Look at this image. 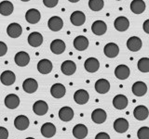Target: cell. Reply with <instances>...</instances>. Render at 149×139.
Here are the masks:
<instances>
[{"mask_svg":"<svg viewBox=\"0 0 149 139\" xmlns=\"http://www.w3.org/2000/svg\"><path fill=\"white\" fill-rule=\"evenodd\" d=\"M30 120L24 115H19L14 120V126L19 131H24L29 127Z\"/></svg>","mask_w":149,"mask_h":139,"instance_id":"cell-1","label":"cell"},{"mask_svg":"<svg viewBox=\"0 0 149 139\" xmlns=\"http://www.w3.org/2000/svg\"><path fill=\"white\" fill-rule=\"evenodd\" d=\"M14 61L20 67H25L30 62V56L27 52L20 51L14 57Z\"/></svg>","mask_w":149,"mask_h":139,"instance_id":"cell-2","label":"cell"},{"mask_svg":"<svg viewBox=\"0 0 149 139\" xmlns=\"http://www.w3.org/2000/svg\"><path fill=\"white\" fill-rule=\"evenodd\" d=\"M61 71L64 74V75H73L77 71V65L72 60H65L62 63L61 66Z\"/></svg>","mask_w":149,"mask_h":139,"instance_id":"cell-3","label":"cell"},{"mask_svg":"<svg viewBox=\"0 0 149 139\" xmlns=\"http://www.w3.org/2000/svg\"><path fill=\"white\" fill-rule=\"evenodd\" d=\"M130 74V71L127 65L121 64L115 69V76L118 80H126V79L129 78Z\"/></svg>","mask_w":149,"mask_h":139,"instance_id":"cell-4","label":"cell"},{"mask_svg":"<svg viewBox=\"0 0 149 139\" xmlns=\"http://www.w3.org/2000/svg\"><path fill=\"white\" fill-rule=\"evenodd\" d=\"M38 88V83L33 78H27L22 83V89L27 94H34Z\"/></svg>","mask_w":149,"mask_h":139,"instance_id":"cell-5","label":"cell"},{"mask_svg":"<svg viewBox=\"0 0 149 139\" xmlns=\"http://www.w3.org/2000/svg\"><path fill=\"white\" fill-rule=\"evenodd\" d=\"M0 81L3 83L4 85L9 86L12 85L16 81V76L15 73L11 71H5L1 73V76H0Z\"/></svg>","mask_w":149,"mask_h":139,"instance_id":"cell-6","label":"cell"},{"mask_svg":"<svg viewBox=\"0 0 149 139\" xmlns=\"http://www.w3.org/2000/svg\"><path fill=\"white\" fill-rule=\"evenodd\" d=\"M106 117H107V114L105 112V110L102 109H96L93 110L91 113L92 122L97 124L104 123L106 120Z\"/></svg>","mask_w":149,"mask_h":139,"instance_id":"cell-7","label":"cell"},{"mask_svg":"<svg viewBox=\"0 0 149 139\" xmlns=\"http://www.w3.org/2000/svg\"><path fill=\"white\" fill-rule=\"evenodd\" d=\"M7 32H8V35L9 37H11V38H18V37H20L22 35V28L19 23L13 22L8 26Z\"/></svg>","mask_w":149,"mask_h":139,"instance_id":"cell-8","label":"cell"},{"mask_svg":"<svg viewBox=\"0 0 149 139\" xmlns=\"http://www.w3.org/2000/svg\"><path fill=\"white\" fill-rule=\"evenodd\" d=\"M104 55L107 58H114L118 55L119 47H118V45L115 43H108L104 45Z\"/></svg>","mask_w":149,"mask_h":139,"instance_id":"cell-9","label":"cell"},{"mask_svg":"<svg viewBox=\"0 0 149 139\" xmlns=\"http://www.w3.org/2000/svg\"><path fill=\"white\" fill-rule=\"evenodd\" d=\"M20 105V97L15 94H9L5 97V106L9 109H15Z\"/></svg>","mask_w":149,"mask_h":139,"instance_id":"cell-10","label":"cell"},{"mask_svg":"<svg viewBox=\"0 0 149 139\" xmlns=\"http://www.w3.org/2000/svg\"><path fill=\"white\" fill-rule=\"evenodd\" d=\"M43 43V36L40 32H33L28 35V44L33 47H38Z\"/></svg>","mask_w":149,"mask_h":139,"instance_id":"cell-11","label":"cell"},{"mask_svg":"<svg viewBox=\"0 0 149 139\" xmlns=\"http://www.w3.org/2000/svg\"><path fill=\"white\" fill-rule=\"evenodd\" d=\"M74 102H76L77 104L84 105L88 101V99H90V95H88V93L86 90L79 89V90L74 92Z\"/></svg>","mask_w":149,"mask_h":139,"instance_id":"cell-12","label":"cell"},{"mask_svg":"<svg viewBox=\"0 0 149 139\" xmlns=\"http://www.w3.org/2000/svg\"><path fill=\"white\" fill-rule=\"evenodd\" d=\"M52 68H53L52 62L49 59L43 58L39 60V62L37 63V71L42 74H49L52 71Z\"/></svg>","mask_w":149,"mask_h":139,"instance_id":"cell-13","label":"cell"},{"mask_svg":"<svg viewBox=\"0 0 149 139\" xmlns=\"http://www.w3.org/2000/svg\"><path fill=\"white\" fill-rule=\"evenodd\" d=\"M33 110H34L35 114L38 116L45 115L49 110V106L47 104V102L43 100H37L35 102V104L33 105Z\"/></svg>","mask_w":149,"mask_h":139,"instance_id":"cell-14","label":"cell"},{"mask_svg":"<svg viewBox=\"0 0 149 139\" xmlns=\"http://www.w3.org/2000/svg\"><path fill=\"white\" fill-rule=\"evenodd\" d=\"M84 67L85 70L90 73L96 72L100 68V62L99 60L95 58H88L86 59L85 63H84Z\"/></svg>","mask_w":149,"mask_h":139,"instance_id":"cell-15","label":"cell"},{"mask_svg":"<svg viewBox=\"0 0 149 139\" xmlns=\"http://www.w3.org/2000/svg\"><path fill=\"white\" fill-rule=\"evenodd\" d=\"M114 26H115L116 31L125 32V31H127L130 27V21L124 16L118 17L114 22Z\"/></svg>","mask_w":149,"mask_h":139,"instance_id":"cell-16","label":"cell"},{"mask_svg":"<svg viewBox=\"0 0 149 139\" xmlns=\"http://www.w3.org/2000/svg\"><path fill=\"white\" fill-rule=\"evenodd\" d=\"M65 93H66V89L62 83H54L50 87V94L54 98H62L64 96Z\"/></svg>","mask_w":149,"mask_h":139,"instance_id":"cell-17","label":"cell"},{"mask_svg":"<svg viewBox=\"0 0 149 139\" xmlns=\"http://www.w3.org/2000/svg\"><path fill=\"white\" fill-rule=\"evenodd\" d=\"M142 40L137 36H132L130 37L127 41V47L129 50L132 51V52H137L142 48Z\"/></svg>","mask_w":149,"mask_h":139,"instance_id":"cell-18","label":"cell"},{"mask_svg":"<svg viewBox=\"0 0 149 139\" xmlns=\"http://www.w3.org/2000/svg\"><path fill=\"white\" fill-rule=\"evenodd\" d=\"M149 115V111L148 109L146 106L143 105H139L133 110V116L134 118L138 120H146Z\"/></svg>","mask_w":149,"mask_h":139,"instance_id":"cell-19","label":"cell"},{"mask_svg":"<svg viewBox=\"0 0 149 139\" xmlns=\"http://www.w3.org/2000/svg\"><path fill=\"white\" fill-rule=\"evenodd\" d=\"M70 21L74 26H81L86 21V16L82 11H74L70 16Z\"/></svg>","mask_w":149,"mask_h":139,"instance_id":"cell-20","label":"cell"},{"mask_svg":"<svg viewBox=\"0 0 149 139\" xmlns=\"http://www.w3.org/2000/svg\"><path fill=\"white\" fill-rule=\"evenodd\" d=\"M49 28L53 32H59L63 27V21L58 16L51 17L48 21Z\"/></svg>","mask_w":149,"mask_h":139,"instance_id":"cell-21","label":"cell"},{"mask_svg":"<svg viewBox=\"0 0 149 139\" xmlns=\"http://www.w3.org/2000/svg\"><path fill=\"white\" fill-rule=\"evenodd\" d=\"M91 31L95 35H102V34H104L107 31V25H106V23L102 21H96L92 23Z\"/></svg>","mask_w":149,"mask_h":139,"instance_id":"cell-22","label":"cell"},{"mask_svg":"<svg viewBox=\"0 0 149 139\" xmlns=\"http://www.w3.org/2000/svg\"><path fill=\"white\" fill-rule=\"evenodd\" d=\"M50 50L55 55L63 54L65 51V43L61 39H55L50 44Z\"/></svg>","mask_w":149,"mask_h":139,"instance_id":"cell-23","label":"cell"},{"mask_svg":"<svg viewBox=\"0 0 149 139\" xmlns=\"http://www.w3.org/2000/svg\"><path fill=\"white\" fill-rule=\"evenodd\" d=\"M41 19L40 12L36 8H31L29 10H27L25 14V20L31 23V24H36Z\"/></svg>","mask_w":149,"mask_h":139,"instance_id":"cell-24","label":"cell"},{"mask_svg":"<svg viewBox=\"0 0 149 139\" xmlns=\"http://www.w3.org/2000/svg\"><path fill=\"white\" fill-rule=\"evenodd\" d=\"M113 106L116 109H124L128 106V98L124 95H116L113 98Z\"/></svg>","mask_w":149,"mask_h":139,"instance_id":"cell-25","label":"cell"},{"mask_svg":"<svg viewBox=\"0 0 149 139\" xmlns=\"http://www.w3.org/2000/svg\"><path fill=\"white\" fill-rule=\"evenodd\" d=\"M41 133L46 138H50L55 136L56 127L51 122H46L41 126Z\"/></svg>","mask_w":149,"mask_h":139,"instance_id":"cell-26","label":"cell"},{"mask_svg":"<svg viewBox=\"0 0 149 139\" xmlns=\"http://www.w3.org/2000/svg\"><path fill=\"white\" fill-rule=\"evenodd\" d=\"M74 46L78 51H84L88 47V40L83 35L77 36L74 40Z\"/></svg>","mask_w":149,"mask_h":139,"instance_id":"cell-27","label":"cell"},{"mask_svg":"<svg viewBox=\"0 0 149 139\" xmlns=\"http://www.w3.org/2000/svg\"><path fill=\"white\" fill-rule=\"evenodd\" d=\"M114 129L116 132L119 133H123L128 131L129 129V122L128 120L124 118H118L114 122Z\"/></svg>","mask_w":149,"mask_h":139,"instance_id":"cell-28","label":"cell"},{"mask_svg":"<svg viewBox=\"0 0 149 139\" xmlns=\"http://www.w3.org/2000/svg\"><path fill=\"white\" fill-rule=\"evenodd\" d=\"M59 118L63 122H70L74 118V110L70 107H63L59 110Z\"/></svg>","mask_w":149,"mask_h":139,"instance_id":"cell-29","label":"cell"},{"mask_svg":"<svg viewBox=\"0 0 149 139\" xmlns=\"http://www.w3.org/2000/svg\"><path fill=\"white\" fill-rule=\"evenodd\" d=\"M95 90L99 94H106L110 90V83L106 79H99L95 83Z\"/></svg>","mask_w":149,"mask_h":139,"instance_id":"cell-30","label":"cell"},{"mask_svg":"<svg viewBox=\"0 0 149 139\" xmlns=\"http://www.w3.org/2000/svg\"><path fill=\"white\" fill-rule=\"evenodd\" d=\"M73 134L77 139H84L88 136V128L82 123L77 124L73 129Z\"/></svg>","mask_w":149,"mask_h":139,"instance_id":"cell-31","label":"cell"},{"mask_svg":"<svg viewBox=\"0 0 149 139\" xmlns=\"http://www.w3.org/2000/svg\"><path fill=\"white\" fill-rule=\"evenodd\" d=\"M147 92V85L143 82H136L132 85V93L136 96H143Z\"/></svg>","mask_w":149,"mask_h":139,"instance_id":"cell-32","label":"cell"},{"mask_svg":"<svg viewBox=\"0 0 149 139\" xmlns=\"http://www.w3.org/2000/svg\"><path fill=\"white\" fill-rule=\"evenodd\" d=\"M130 10L135 14H141L146 10V3L143 0H133L130 3Z\"/></svg>","mask_w":149,"mask_h":139,"instance_id":"cell-33","label":"cell"},{"mask_svg":"<svg viewBox=\"0 0 149 139\" xmlns=\"http://www.w3.org/2000/svg\"><path fill=\"white\" fill-rule=\"evenodd\" d=\"M13 4L10 1H2L0 3V14L3 16H9L13 12Z\"/></svg>","mask_w":149,"mask_h":139,"instance_id":"cell-34","label":"cell"},{"mask_svg":"<svg viewBox=\"0 0 149 139\" xmlns=\"http://www.w3.org/2000/svg\"><path fill=\"white\" fill-rule=\"evenodd\" d=\"M138 70L141 72L146 73L149 72V58H142L138 61Z\"/></svg>","mask_w":149,"mask_h":139,"instance_id":"cell-35","label":"cell"},{"mask_svg":"<svg viewBox=\"0 0 149 139\" xmlns=\"http://www.w3.org/2000/svg\"><path fill=\"white\" fill-rule=\"evenodd\" d=\"M88 7L92 11H100L104 8V0H90Z\"/></svg>","mask_w":149,"mask_h":139,"instance_id":"cell-36","label":"cell"},{"mask_svg":"<svg viewBox=\"0 0 149 139\" xmlns=\"http://www.w3.org/2000/svg\"><path fill=\"white\" fill-rule=\"evenodd\" d=\"M137 136L139 139H149V127H141L137 132Z\"/></svg>","mask_w":149,"mask_h":139,"instance_id":"cell-37","label":"cell"},{"mask_svg":"<svg viewBox=\"0 0 149 139\" xmlns=\"http://www.w3.org/2000/svg\"><path fill=\"white\" fill-rule=\"evenodd\" d=\"M59 0H43V3L47 8H54L57 6Z\"/></svg>","mask_w":149,"mask_h":139,"instance_id":"cell-38","label":"cell"},{"mask_svg":"<svg viewBox=\"0 0 149 139\" xmlns=\"http://www.w3.org/2000/svg\"><path fill=\"white\" fill-rule=\"evenodd\" d=\"M8 52V46L7 45L0 41V57H3Z\"/></svg>","mask_w":149,"mask_h":139,"instance_id":"cell-39","label":"cell"},{"mask_svg":"<svg viewBox=\"0 0 149 139\" xmlns=\"http://www.w3.org/2000/svg\"><path fill=\"white\" fill-rule=\"evenodd\" d=\"M8 131L5 128L0 126V139H8Z\"/></svg>","mask_w":149,"mask_h":139,"instance_id":"cell-40","label":"cell"},{"mask_svg":"<svg viewBox=\"0 0 149 139\" xmlns=\"http://www.w3.org/2000/svg\"><path fill=\"white\" fill-rule=\"evenodd\" d=\"M95 139H110V136L107 133L102 132L97 133V136H95Z\"/></svg>","mask_w":149,"mask_h":139,"instance_id":"cell-41","label":"cell"},{"mask_svg":"<svg viewBox=\"0 0 149 139\" xmlns=\"http://www.w3.org/2000/svg\"><path fill=\"white\" fill-rule=\"evenodd\" d=\"M143 30L146 34H149V20H146L143 23Z\"/></svg>","mask_w":149,"mask_h":139,"instance_id":"cell-42","label":"cell"},{"mask_svg":"<svg viewBox=\"0 0 149 139\" xmlns=\"http://www.w3.org/2000/svg\"><path fill=\"white\" fill-rule=\"evenodd\" d=\"M69 2H71V3H77V2H78L79 0H68Z\"/></svg>","mask_w":149,"mask_h":139,"instance_id":"cell-43","label":"cell"},{"mask_svg":"<svg viewBox=\"0 0 149 139\" xmlns=\"http://www.w3.org/2000/svg\"><path fill=\"white\" fill-rule=\"evenodd\" d=\"M22 1H23V2H28V1H30V0H22Z\"/></svg>","mask_w":149,"mask_h":139,"instance_id":"cell-44","label":"cell"},{"mask_svg":"<svg viewBox=\"0 0 149 139\" xmlns=\"http://www.w3.org/2000/svg\"><path fill=\"white\" fill-rule=\"evenodd\" d=\"M25 139H35V138H33V137H27V138H25Z\"/></svg>","mask_w":149,"mask_h":139,"instance_id":"cell-45","label":"cell"},{"mask_svg":"<svg viewBox=\"0 0 149 139\" xmlns=\"http://www.w3.org/2000/svg\"><path fill=\"white\" fill-rule=\"evenodd\" d=\"M118 1H120V0H118Z\"/></svg>","mask_w":149,"mask_h":139,"instance_id":"cell-46","label":"cell"}]
</instances>
